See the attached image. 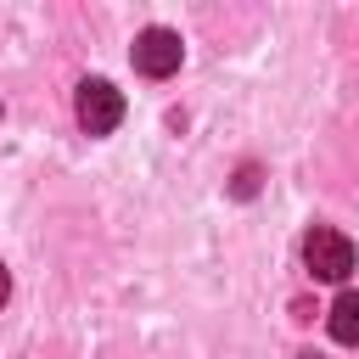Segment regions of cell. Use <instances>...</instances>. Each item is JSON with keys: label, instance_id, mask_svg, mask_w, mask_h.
Masks as SVG:
<instances>
[{"label": "cell", "instance_id": "1", "mask_svg": "<svg viewBox=\"0 0 359 359\" xmlns=\"http://www.w3.org/2000/svg\"><path fill=\"white\" fill-rule=\"evenodd\" d=\"M73 118L84 135H112L123 123V90L107 84V79H84L79 95H73Z\"/></svg>", "mask_w": 359, "mask_h": 359}, {"label": "cell", "instance_id": "2", "mask_svg": "<svg viewBox=\"0 0 359 359\" xmlns=\"http://www.w3.org/2000/svg\"><path fill=\"white\" fill-rule=\"evenodd\" d=\"M303 264H309L314 280H348L353 275V241L331 224H314L303 236Z\"/></svg>", "mask_w": 359, "mask_h": 359}, {"label": "cell", "instance_id": "3", "mask_svg": "<svg viewBox=\"0 0 359 359\" xmlns=\"http://www.w3.org/2000/svg\"><path fill=\"white\" fill-rule=\"evenodd\" d=\"M129 56H135V73L168 79V73H180V62H185V39H180L174 28H140Z\"/></svg>", "mask_w": 359, "mask_h": 359}, {"label": "cell", "instance_id": "4", "mask_svg": "<svg viewBox=\"0 0 359 359\" xmlns=\"http://www.w3.org/2000/svg\"><path fill=\"white\" fill-rule=\"evenodd\" d=\"M331 337L342 348H359V292H342L331 303Z\"/></svg>", "mask_w": 359, "mask_h": 359}, {"label": "cell", "instance_id": "5", "mask_svg": "<svg viewBox=\"0 0 359 359\" xmlns=\"http://www.w3.org/2000/svg\"><path fill=\"white\" fill-rule=\"evenodd\" d=\"M230 191H236V196H252V191H258V168H252V163H241V174H236V185H230Z\"/></svg>", "mask_w": 359, "mask_h": 359}, {"label": "cell", "instance_id": "6", "mask_svg": "<svg viewBox=\"0 0 359 359\" xmlns=\"http://www.w3.org/2000/svg\"><path fill=\"white\" fill-rule=\"evenodd\" d=\"M11 297V275H6V264H0V303Z\"/></svg>", "mask_w": 359, "mask_h": 359}]
</instances>
